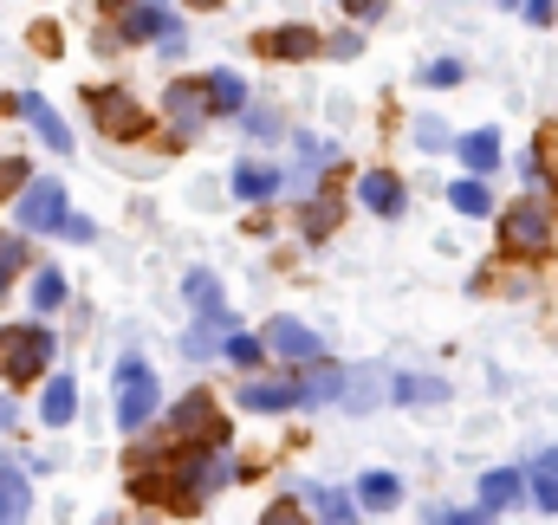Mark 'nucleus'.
I'll return each mask as SVG.
<instances>
[{
  "instance_id": "1",
  "label": "nucleus",
  "mask_w": 558,
  "mask_h": 525,
  "mask_svg": "<svg viewBox=\"0 0 558 525\" xmlns=\"http://www.w3.org/2000/svg\"><path fill=\"white\" fill-rule=\"evenodd\" d=\"M182 292L195 298V331L182 338V351H189V357H215V351L234 338V312H228V298H221L215 272H189V285H182Z\"/></svg>"
},
{
  "instance_id": "2",
  "label": "nucleus",
  "mask_w": 558,
  "mask_h": 525,
  "mask_svg": "<svg viewBox=\"0 0 558 525\" xmlns=\"http://www.w3.org/2000/svg\"><path fill=\"white\" fill-rule=\"evenodd\" d=\"M111 402H118V428H124V435L149 428L156 408H162V383H156V370H149L143 357H124L118 377H111Z\"/></svg>"
},
{
  "instance_id": "3",
  "label": "nucleus",
  "mask_w": 558,
  "mask_h": 525,
  "mask_svg": "<svg viewBox=\"0 0 558 525\" xmlns=\"http://www.w3.org/2000/svg\"><path fill=\"white\" fill-rule=\"evenodd\" d=\"M228 474H234V461H221L215 448H182L175 454V506L169 513H195L202 500H215L228 487Z\"/></svg>"
},
{
  "instance_id": "4",
  "label": "nucleus",
  "mask_w": 558,
  "mask_h": 525,
  "mask_svg": "<svg viewBox=\"0 0 558 525\" xmlns=\"http://www.w3.org/2000/svg\"><path fill=\"white\" fill-rule=\"evenodd\" d=\"M546 241H553V208L546 202H513L500 215V254L507 260H539Z\"/></svg>"
},
{
  "instance_id": "5",
  "label": "nucleus",
  "mask_w": 558,
  "mask_h": 525,
  "mask_svg": "<svg viewBox=\"0 0 558 525\" xmlns=\"http://www.w3.org/2000/svg\"><path fill=\"white\" fill-rule=\"evenodd\" d=\"M169 428H175V448H221V435H228V415L215 408V395H208V390H189L182 402H175Z\"/></svg>"
},
{
  "instance_id": "6",
  "label": "nucleus",
  "mask_w": 558,
  "mask_h": 525,
  "mask_svg": "<svg viewBox=\"0 0 558 525\" xmlns=\"http://www.w3.org/2000/svg\"><path fill=\"white\" fill-rule=\"evenodd\" d=\"M52 357H59V344H52L46 325H26V331H7V338H0V370H7V383H33Z\"/></svg>"
},
{
  "instance_id": "7",
  "label": "nucleus",
  "mask_w": 558,
  "mask_h": 525,
  "mask_svg": "<svg viewBox=\"0 0 558 525\" xmlns=\"http://www.w3.org/2000/svg\"><path fill=\"white\" fill-rule=\"evenodd\" d=\"M162 111H169V131L182 136H202L208 131V118H215V98H208V78H182V85H169V98H162Z\"/></svg>"
},
{
  "instance_id": "8",
  "label": "nucleus",
  "mask_w": 558,
  "mask_h": 525,
  "mask_svg": "<svg viewBox=\"0 0 558 525\" xmlns=\"http://www.w3.org/2000/svg\"><path fill=\"white\" fill-rule=\"evenodd\" d=\"M13 215H20V234H59L65 228V188L39 175V182L20 188V208Z\"/></svg>"
},
{
  "instance_id": "9",
  "label": "nucleus",
  "mask_w": 558,
  "mask_h": 525,
  "mask_svg": "<svg viewBox=\"0 0 558 525\" xmlns=\"http://www.w3.org/2000/svg\"><path fill=\"white\" fill-rule=\"evenodd\" d=\"M92 111H98V131H105V136H143V131H149V111H143L124 85L92 91Z\"/></svg>"
},
{
  "instance_id": "10",
  "label": "nucleus",
  "mask_w": 558,
  "mask_h": 525,
  "mask_svg": "<svg viewBox=\"0 0 558 525\" xmlns=\"http://www.w3.org/2000/svg\"><path fill=\"white\" fill-rule=\"evenodd\" d=\"M7 111H13V118H26V124H33V136H39L46 149L72 156V124H65V118H59V111H52L39 91H20V98H7Z\"/></svg>"
},
{
  "instance_id": "11",
  "label": "nucleus",
  "mask_w": 558,
  "mask_h": 525,
  "mask_svg": "<svg viewBox=\"0 0 558 525\" xmlns=\"http://www.w3.org/2000/svg\"><path fill=\"white\" fill-rule=\"evenodd\" d=\"M267 351L279 364H312V357H325V338L312 325H299V318H274L267 325Z\"/></svg>"
},
{
  "instance_id": "12",
  "label": "nucleus",
  "mask_w": 558,
  "mask_h": 525,
  "mask_svg": "<svg viewBox=\"0 0 558 525\" xmlns=\"http://www.w3.org/2000/svg\"><path fill=\"white\" fill-rule=\"evenodd\" d=\"M260 52H267V59H286V65H299V59H318L325 39H318L312 26H274V33H260Z\"/></svg>"
},
{
  "instance_id": "13",
  "label": "nucleus",
  "mask_w": 558,
  "mask_h": 525,
  "mask_svg": "<svg viewBox=\"0 0 558 525\" xmlns=\"http://www.w3.org/2000/svg\"><path fill=\"white\" fill-rule=\"evenodd\" d=\"M118 26H124V39H162V33H175L182 20H175L162 0H131V7L118 13Z\"/></svg>"
},
{
  "instance_id": "14",
  "label": "nucleus",
  "mask_w": 558,
  "mask_h": 525,
  "mask_svg": "<svg viewBox=\"0 0 558 525\" xmlns=\"http://www.w3.org/2000/svg\"><path fill=\"white\" fill-rule=\"evenodd\" d=\"M357 202H364L371 215L397 221V215H403V182H397L390 169H371V175H357Z\"/></svg>"
},
{
  "instance_id": "15",
  "label": "nucleus",
  "mask_w": 558,
  "mask_h": 525,
  "mask_svg": "<svg viewBox=\"0 0 558 525\" xmlns=\"http://www.w3.org/2000/svg\"><path fill=\"white\" fill-rule=\"evenodd\" d=\"M299 395H305V408H325V402H338V395H344V370H338V364H325V357L299 364Z\"/></svg>"
},
{
  "instance_id": "16",
  "label": "nucleus",
  "mask_w": 558,
  "mask_h": 525,
  "mask_svg": "<svg viewBox=\"0 0 558 525\" xmlns=\"http://www.w3.org/2000/svg\"><path fill=\"white\" fill-rule=\"evenodd\" d=\"M241 408H254V415H286V408H305V395H299V383H247L241 390Z\"/></svg>"
},
{
  "instance_id": "17",
  "label": "nucleus",
  "mask_w": 558,
  "mask_h": 525,
  "mask_svg": "<svg viewBox=\"0 0 558 525\" xmlns=\"http://www.w3.org/2000/svg\"><path fill=\"white\" fill-rule=\"evenodd\" d=\"M26 513H33V487L13 461H0V525H20Z\"/></svg>"
},
{
  "instance_id": "18",
  "label": "nucleus",
  "mask_w": 558,
  "mask_h": 525,
  "mask_svg": "<svg viewBox=\"0 0 558 525\" xmlns=\"http://www.w3.org/2000/svg\"><path fill=\"white\" fill-rule=\"evenodd\" d=\"M454 156H461L474 175H494V169H500V131H494V124H487V131H468L454 143Z\"/></svg>"
},
{
  "instance_id": "19",
  "label": "nucleus",
  "mask_w": 558,
  "mask_h": 525,
  "mask_svg": "<svg viewBox=\"0 0 558 525\" xmlns=\"http://www.w3.org/2000/svg\"><path fill=\"white\" fill-rule=\"evenodd\" d=\"M208 98H215V118H247V78L241 72H208Z\"/></svg>"
},
{
  "instance_id": "20",
  "label": "nucleus",
  "mask_w": 558,
  "mask_h": 525,
  "mask_svg": "<svg viewBox=\"0 0 558 525\" xmlns=\"http://www.w3.org/2000/svg\"><path fill=\"white\" fill-rule=\"evenodd\" d=\"M72 415H78V383H72V377H52V383H46V395H39V422L65 428Z\"/></svg>"
},
{
  "instance_id": "21",
  "label": "nucleus",
  "mask_w": 558,
  "mask_h": 525,
  "mask_svg": "<svg viewBox=\"0 0 558 525\" xmlns=\"http://www.w3.org/2000/svg\"><path fill=\"white\" fill-rule=\"evenodd\" d=\"M279 188H286L279 169H260V162H241V169H234V195H241V202H267Z\"/></svg>"
},
{
  "instance_id": "22",
  "label": "nucleus",
  "mask_w": 558,
  "mask_h": 525,
  "mask_svg": "<svg viewBox=\"0 0 558 525\" xmlns=\"http://www.w3.org/2000/svg\"><path fill=\"white\" fill-rule=\"evenodd\" d=\"M357 500H364V506H371V513H390V506H397V500H403V480H397V474H384V467H377V474H364V480H357Z\"/></svg>"
},
{
  "instance_id": "23",
  "label": "nucleus",
  "mask_w": 558,
  "mask_h": 525,
  "mask_svg": "<svg viewBox=\"0 0 558 525\" xmlns=\"http://www.w3.org/2000/svg\"><path fill=\"white\" fill-rule=\"evenodd\" d=\"M520 493H526V487H520V474H513V467H494V474L481 480V506H487V513H507Z\"/></svg>"
},
{
  "instance_id": "24",
  "label": "nucleus",
  "mask_w": 558,
  "mask_h": 525,
  "mask_svg": "<svg viewBox=\"0 0 558 525\" xmlns=\"http://www.w3.org/2000/svg\"><path fill=\"white\" fill-rule=\"evenodd\" d=\"M526 493H533V506H539V513H558V448L539 454V474H533V487H526Z\"/></svg>"
},
{
  "instance_id": "25",
  "label": "nucleus",
  "mask_w": 558,
  "mask_h": 525,
  "mask_svg": "<svg viewBox=\"0 0 558 525\" xmlns=\"http://www.w3.org/2000/svg\"><path fill=\"white\" fill-rule=\"evenodd\" d=\"M448 202H454L461 215H474V221H481V215L494 208V195H487V182H481V175H461V182L448 188Z\"/></svg>"
},
{
  "instance_id": "26",
  "label": "nucleus",
  "mask_w": 558,
  "mask_h": 525,
  "mask_svg": "<svg viewBox=\"0 0 558 525\" xmlns=\"http://www.w3.org/2000/svg\"><path fill=\"white\" fill-rule=\"evenodd\" d=\"M65 305V272L59 266H39L33 272V312H59Z\"/></svg>"
},
{
  "instance_id": "27",
  "label": "nucleus",
  "mask_w": 558,
  "mask_h": 525,
  "mask_svg": "<svg viewBox=\"0 0 558 525\" xmlns=\"http://www.w3.org/2000/svg\"><path fill=\"white\" fill-rule=\"evenodd\" d=\"M312 500L325 506V525H357V506H364V500H351V493H331V487H312Z\"/></svg>"
},
{
  "instance_id": "28",
  "label": "nucleus",
  "mask_w": 558,
  "mask_h": 525,
  "mask_svg": "<svg viewBox=\"0 0 558 525\" xmlns=\"http://www.w3.org/2000/svg\"><path fill=\"white\" fill-rule=\"evenodd\" d=\"M221 357H228L234 370H260V357H267V338H241V331H234V338L221 344Z\"/></svg>"
},
{
  "instance_id": "29",
  "label": "nucleus",
  "mask_w": 558,
  "mask_h": 525,
  "mask_svg": "<svg viewBox=\"0 0 558 525\" xmlns=\"http://www.w3.org/2000/svg\"><path fill=\"white\" fill-rule=\"evenodd\" d=\"M448 383H435V377H397V402H441Z\"/></svg>"
},
{
  "instance_id": "30",
  "label": "nucleus",
  "mask_w": 558,
  "mask_h": 525,
  "mask_svg": "<svg viewBox=\"0 0 558 525\" xmlns=\"http://www.w3.org/2000/svg\"><path fill=\"white\" fill-rule=\"evenodd\" d=\"M20 266H26V247H20V241H0V298H7V285H13Z\"/></svg>"
},
{
  "instance_id": "31",
  "label": "nucleus",
  "mask_w": 558,
  "mask_h": 525,
  "mask_svg": "<svg viewBox=\"0 0 558 525\" xmlns=\"http://www.w3.org/2000/svg\"><path fill=\"white\" fill-rule=\"evenodd\" d=\"M422 85H461V59H428L422 65Z\"/></svg>"
},
{
  "instance_id": "32",
  "label": "nucleus",
  "mask_w": 558,
  "mask_h": 525,
  "mask_svg": "<svg viewBox=\"0 0 558 525\" xmlns=\"http://www.w3.org/2000/svg\"><path fill=\"white\" fill-rule=\"evenodd\" d=\"M325 228H338V208H331V202H312V215H305V234L318 241Z\"/></svg>"
},
{
  "instance_id": "33",
  "label": "nucleus",
  "mask_w": 558,
  "mask_h": 525,
  "mask_svg": "<svg viewBox=\"0 0 558 525\" xmlns=\"http://www.w3.org/2000/svg\"><path fill=\"white\" fill-rule=\"evenodd\" d=\"M494 513L481 506V513H454V506H441V513H428V525H487Z\"/></svg>"
},
{
  "instance_id": "34",
  "label": "nucleus",
  "mask_w": 558,
  "mask_h": 525,
  "mask_svg": "<svg viewBox=\"0 0 558 525\" xmlns=\"http://www.w3.org/2000/svg\"><path fill=\"white\" fill-rule=\"evenodd\" d=\"M260 525H305V513H299L292 500H274V506L260 513Z\"/></svg>"
},
{
  "instance_id": "35",
  "label": "nucleus",
  "mask_w": 558,
  "mask_h": 525,
  "mask_svg": "<svg viewBox=\"0 0 558 525\" xmlns=\"http://www.w3.org/2000/svg\"><path fill=\"white\" fill-rule=\"evenodd\" d=\"M325 52H331V59H357V52H364V33H338Z\"/></svg>"
},
{
  "instance_id": "36",
  "label": "nucleus",
  "mask_w": 558,
  "mask_h": 525,
  "mask_svg": "<svg viewBox=\"0 0 558 525\" xmlns=\"http://www.w3.org/2000/svg\"><path fill=\"white\" fill-rule=\"evenodd\" d=\"M20 182H26V156H7V162H0V195L20 188Z\"/></svg>"
},
{
  "instance_id": "37",
  "label": "nucleus",
  "mask_w": 558,
  "mask_h": 525,
  "mask_svg": "<svg viewBox=\"0 0 558 525\" xmlns=\"http://www.w3.org/2000/svg\"><path fill=\"white\" fill-rule=\"evenodd\" d=\"M520 13H526V20H533V26H553L558 0H520Z\"/></svg>"
},
{
  "instance_id": "38",
  "label": "nucleus",
  "mask_w": 558,
  "mask_h": 525,
  "mask_svg": "<svg viewBox=\"0 0 558 525\" xmlns=\"http://www.w3.org/2000/svg\"><path fill=\"white\" fill-rule=\"evenodd\" d=\"M247 131L254 136H279V118L274 111H247Z\"/></svg>"
},
{
  "instance_id": "39",
  "label": "nucleus",
  "mask_w": 558,
  "mask_h": 525,
  "mask_svg": "<svg viewBox=\"0 0 558 525\" xmlns=\"http://www.w3.org/2000/svg\"><path fill=\"white\" fill-rule=\"evenodd\" d=\"M344 7H351V20H377L384 13V0H344Z\"/></svg>"
},
{
  "instance_id": "40",
  "label": "nucleus",
  "mask_w": 558,
  "mask_h": 525,
  "mask_svg": "<svg viewBox=\"0 0 558 525\" xmlns=\"http://www.w3.org/2000/svg\"><path fill=\"white\" fill-rule=\"evenodd\" d=\"M416 143H448V136H441V124H435V118H416Z\"/></svg>"
},
{
  "instance_id": "41",
  "label": "nucleus",
  "mask_w": 558,
  "mask_h": 525,
  "mask_svg": "<svg viewBox=\"0 0 558 525\" xmlns=\"http://www.w3.org/2000/svg\"><path fill=\"white\" fill-rule=\"evenodd\" d=\"M20 422V408H13V395H0V428H13Z\"/></svg>"
},
{
  "instance_id": "42",
  "label": "nucleus",
  "mask_w": 558,
  "mask_h": 525,
  "mask_svg": "<svg viewBox=\"0 0 558 525\" xmlns=\"http://www.w3.org/2000/svg\"><path fill=\"white\" fill-rule=\"evenodd\" d=\"M202 7H221V0H202Z\"/></svg>"
}]
</instances>
